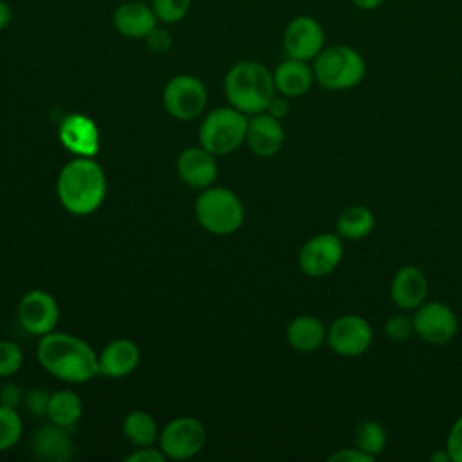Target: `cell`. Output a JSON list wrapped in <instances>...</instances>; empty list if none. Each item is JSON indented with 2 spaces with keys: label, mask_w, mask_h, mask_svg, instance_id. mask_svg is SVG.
I'll list each match as a JSON object with an SVG mask.
<instances>
[{
  "label": "cell",
  "mask_w": 462,
  "mask_h": 462,
  "mask_svg": "<svg viewBox=\"0 0 462 462\" xmlns=\"http://www.w3.org/2000/svg\"><path fill=\"white\" fill-rule=\"evenodd\" d=\"M40 365L65 383H87L99 375L97 354L81 337L69 332H49L36 346Z\"/></svg>",
  "instance_id": "6da1fadb"
},
{
  "label": "cell",
  "mask_w": 462,
  "mask_h": 462,
  "mask_svg": "<svg viewBox=\"0 0 462 462\" xmlns=\"http://www.w3.org/2000/svg\"><path fill=\"white\" fill-rule=\"evenodd\" d=\"M56 193L60 204L72 215L94 213L105 200L106 177L94 157H76L58 173Z\"/></svg>",
  "instance_id": "7a4b0ae2"
},
{
  "label": "cell",
  "mask_w": 462,
  "mask_h": 462,
  "mask_svg": "<svg viewBox=\"0 0 462 462\" xmlns=\"http://www.w3.org/2000/svg\"><path fill=\"white\" fill-rule=\"evenodd\" d=\"M224 92L229 105L245 116L265 112L276 94L273 70L256 60L236 61L224 78Z\"/></svg>",
  "instance_id": "3957f363"
},
{
  "label": "cell",
  "mask_w": 462,
  "mask_h": 462,
  "mask_svg": "<svg viewBox=\"0 0 462 462\" xmlns=\"http://www.w3.org/2000/svg\"><path fill=\"white\" fill-rule=\"evenodd\" d=\"M310 63L318 85L332 92L356 88L366 76L365 56L346 43L325 45Z\"/></svg>",
  "instance_id": "277c9868"
},
{
  "label": "cell",
  "mask_w": 462,
  "mask_h": 462,
  "mask_svg": "<svg viewBox=\"0 0 462 462\" xmlns=\"http://www.w3.org/2000/svg\"><path fill=\"white\" fill-rule=\"evenodd\" d=\"M197 222L211 235H233L244 224V204L240 197L224 186L200 189L195 200Z\"/></svg>",
  "instance_id": "5b68a950"
},
{
  "label": "cell",
  "mask_w": 462,
  "mask_h": 462,
  "mask_svg": "<svg viewBox=\"0 0 462 462\" xmlns=\"http://www.w3.org/2000/svg\"><path fill=\"white\" fill-rule=\"evenodd\" d=\"M249 117L235 106L213 108L200 123L199 144L213 155H226L245 143Z\"/></svg>",
  "instance_id": "8992f818"
},
{
  "label": "cell",
  "mask_w": 462,
  "mask_h": 462,
  "mask_svg": "<svg viewBox=\"0 0 462 462\" xmlns=\"http://www.w3.org/2000/svg\"><path fill=\"white\" fill-rule=\"evenodd\" d=\"M208 440L206 426L189 415L171 419L159 431V448L171 460H188L199 455Z\"/></svg>",
  "instance_id": "52a82bcc"
},
{
  "label": "cell",
  "mask_w": 462,
  "mask_h": 462,
  "mask_svg": "<svg viewBox=\"0 0 462 462\" xmlns=\"http://www.w3.org/2000/svg\"><path fill=\"white\" fill-rule=\"evenodd\" d=\"M162 105L166 112L180 121L199 117L208 105L206 85L191 74L173 76L162 90Z\"/></svg>",
  "instance_id": "ba28073f"
},
{
  "label": "cell",
  "mask_w": 462,
  "mask_h": 462,
  "mask_svg": "<svg viewBox=\"0 0 462 462\" xmlns=\"http://www.w3.org/2000/svg\"><path fill=\"white\" fill-rule=\"evenodd\" d=\"M374 343V330L361 314H341L327 328V345L341 357L363 356Z\"/></svg>",
  "instance_id": "9c48e42d"
},
{
  "label": "cell",
  "mask_w": 462,
  "mask_h": 462,
  "mask_svg": "<svg viewBox=\"0 0 462 462\" xmlns=\"http://www.w3.org/2000/svg\"><path fill=\"white\" fill-rule=\"evenodd\" d=\"M343 256V238L337 233H319L300 247L298 267L309 278H323L339 267Z\"/></svg>",
  "instance_id": "30bf717a"
},
{
  "label": "cell",
  "mask_w": 462,
  "mask_h": 462,
  "mask_svg": "<svg viewBox=\"0 0 462 462\" xmlns=\"http://www.w3.org/2000/svg\"><path fill=\"white\" fill-rule=\"evenodd\" d=\"M411 318L415 336L433 346L448 345L458 332V316L451 307L437 300H426L413 310Z\"/></svg>",
  "instance_id": "8fae6325"
},
{
  "label": "cell",
  "mask_w": 462,
  "mask_h": 462,
  "mask_svg": "<svg viewBox=\"0 0 462 462\" xmlns=\"http://www.w3.org/2000/svg\"><path fill=\"white\" fill-rule=\"evenodd\" d=\"M325 29L321 22L310 14L291 18L283 31V51L289 58L312 61L325 47Z\"/></svg>",
  "instance_id": "7c38bea8"
},
{
  "label": "cell",
  "mask_w": 462,
  "mask_h": 462,
  "mask_svg": "<svg viewBox=\"0 0 462 462\" xmlns=\"http://www.w3.org/2000/svg\"><path fill=\"white\" fill-rule=\"evenodd\" d=\"M60 318V307L56 298L43 291L32 289L25 292L18 303L20 325L32 336H45L54 330Z\"/></svg>",
  "instance_id": "4fadbf2b"
},
{
  "label": "cell",
  "mask_w": 462,
  "mask_h": 462,
  "mask_svg": "<svg viewBox=\"0 0 462 462\" xmlns=\"http://www.w3.org/2000/svg\"><path fill=\"white\" fill-rule=\"evenodd\" d=\"M215 157L217 155H213L200 144L182 150L175 162L179 179L193 189H206L213 186L218 175V164Z\"/></svg>",
  "instance_id": "5bb4252c"
},
{
  "label": "cell",
  "mask_w": 462,
  "mask_h": 462,
  "mask_svg": "<svg viewBox=\"0 0 462 462\" xmlns=\"http://www.w3.org/2000/svg\"><path fill=\"white\" fill-rule=\"evenodd\" d=\"M112 23L121 36L146 40L161 22L150 4L141 0H126L114 9Z\"/></svg>",
  "instance_id": "9a60e30c"
},
{
  "label": "cell",
  "mask_w": 462,
  "mask_h": 462,
  "mask_svg": "<svg viewBox=\"0 0 462 462\" xmlns=\"http://www.w3.org/2000/svg\"><path fill=\"white\" fill-rule=\"evenodd\" d=\"M390 298L399 310H415L428 298V278L415 265L399 267L390 280Z\"/></svg>",
  "instance_id": "2e32d148"
},
{
  "label": "cell",
  "mask_w": 462,
  "mask_h": 462,
  "mask_svg": "<svg viewBox=\"0 0 462 462\" xmlns=\"http://www.w3.org/2000/svg\"><path fill=\"white\" fill-rule=\"evenodd\" d=\"M285 141L282 121L267 112H260L249 117L245 143L249 150L258 157L276 155Z\"/></svg>",
  "instance_id": "e0dca14e"
},
{
  "label": "cell",
  "mask_w": 462,
  "mask_h": 462,
  "mask_svg": "<svg viewBox=\"0 0 462 462\" xmlns=\"http://www.w3.org/2000/svg\"><path fill=\"white\" fill-rule=\"evenodd\" d=\"M58 132L61 144L79 157H96L99 152V130L96 123L83 114L67 116Z\"/></svg>",
  "instance_id": "ac0fdd59"
},
{
  "label": "cell",
  "mask_w": 462,
  "mask_h": 462,
  "mask_svg": "<svg viewBox=\"0 0 462 462\" xmlns=\"http://www.w3.org/2000/svg\"><path fill=\"white\" fill-rule=\"evenodd\" d=\"M273 79L276 92L289 99L305 96L316 81L310 61L289 56L276 65V69L273 70Z\"/></svg>",
  "instance_id": "d6986e66"
},
{
  "label": "cell",
  "mask_w": 462,
  "mask_h": 462,
  "mask_svg": "<svg viewBox=\"0 0 462 462\" xmlns=\"http://www.w3.org/2000/svg\"><path fill=\"white\" fill-rule=\"evenodd\" d=\"M141 359L137 343L126 337H119L103 346L97 356V372L105 377H125L130 375Z\"/></svg>",
  "instance_id": "ffe728a7"
},
{
  "label": "cell",
  "mask_w": 462,
  "mask_h": 462,
  "mask_svg": "<svg viewBox=\"0 0 462 462\" xmlns=\"http://www.w3.org/2000/svg\"><path fill=\"white\" fill-rule=\"evenodd\" d=\"M31 448L38 458L47 462H67L74 457L76 451V444L67 428L52 422L34 433Z\"/></svg>",
  "instance_id": "44dd1931"
},
{
  "label": "cell",
  "mask_w": 462,
  "mask_h": 462,
  "mask_svg": "<svg viewBox=\"0 0 462 462\" xmlns=\"http://www.w3.org/2000/svg\"><path fill=\"white\" fill-rule=\"evenodd\" d=\"M287 343L296 352L310 354L321 348L327 343V327L318 316L312 314H300L291 319L285 330Z\"/></svg>",
  "instance_id": "7402d4cb"
},
{
  "label": "cell",
  "mask_w": 462,
  "mask_h": 462,
  "mask_svg": "<svg viewBox=\"0 0 462 462\" xmlns=\"http://www.w3.org/2000/svg\"><path fill=\"white\" fill-rule=\"evenodd\" d=\"M375 227V215L370 208L354 204L345 208L336 218V233L343 240L366 238Z\"/></svg>",
  "instance_id": "603a6c76"
},
{
  "label": "cell",
  "mask_w": 462,
  "mask_h": 462,
  "mask_svg": "<svg viewBox=\"0 0 462 462\" xmlns=\"http://www.w3.org/2000/svg\"><path fill=\"white\" fill-rule=\"evenodd\" d=\"M83 413V401L72 390H58L51 393L47 404V417L52 424L70 428L74 426Z\"/></svg>",
  "instance_id": "cb8c5ba5"
},
{
  "label": "cell",
  "mask_w": 462,
  "mask_h": 462,
  "mask_svg": "<svg viewBox=\"0 0 462 462\" xmlns=\"http://www.w3.org/2000/svg\"><path fill=\"white\" fill-rule=\"evenodd\" d=\"M123 435L137 448L153 446V442L159 439V428L148 411L134 410L123 420Z\"/></svg>",
  "instance_id": "d4e9b609"
},
{
  "label": "cell",
  "mask_w": 462,
  "mask_h": 462,
  "mask_svg": "<svg viewBox=\"0 0 462 462\" xmlns=\"http://www.w3.org/2000/svg\"><path fill=\"white\" fill-rule=\"evenodd\" d=\"M354 446L375 458L386 449L388 433L375 419H365L354 430Z\"/></svg>",
  "instance_id": "484cf974"
},
{
  "label": "cell",
  "mask_w": 462,
  "mask_h": 462,
  "mask_svg": "<svg viewBox=\"0 0 462 462\" xmlns=\"http://www.w3.org/2000/svg\"><path fill=\"white\" fill-rule=\"evenodd\" d=\"M23 422L16 408L0 402V451L11 449L22 437Z\"/></svg>",
  "instance_id": "4316f807"
},
{
  "label": "cell",
  "mask_w": 462,
  "mask_h": 462,
  "mask_svg": "<svg viewBox=\"0 0 462 462\" xmlns=\"http://www.w3.org/2000/svg\"><path fill=\"white\" fill-rule=\"evenodd\" d=\"M150 5L161 23H177L189 13L191 0H150Z\"/></svg>",
  "instance_id": "83f0119b"
},
{
  "label": "cell",
  "mask_w": 462,
  "mask_h": 462,
  "mask_svg": "<svg viewBox=\"0 0 462 462\" xmlns=\"http://www.w3.org/2000/svg\"><path fill=\"white\" fill-rule=\"evenodd\" d=\"M384 334L392 339V341H408L411 336H415V328H413V318L406 314V310L390 314L384 319Z\"/></svg>",
  "instance_id": "f1b7e54d"
},
{
  "label": "cell",
  "mask_w": 462,
  "mask_h": 462,
  "mask_svg": "<svg viewBox=\"0 0 462 462\" xmlns=\"http://www.w3.org/2000/svg\"><path fill=\"white\" fill-rule=\"evenodd\" d=\"M23 363V352L18 343L2 339L0 341V377L13 375Z\"/></svg>",
  "instance_id": "f546056e"
},
{
  "label": "cell",
  "mask_w": 462,
  "mask_h": 462,
  "mask_svg": "<svg viewBox=\"0 0 462 462\" xmlns=\"http://www.w3.org/2000/svg\"><path fill=\"white\" fill-rule=\"evenodd\" d=\"M446 449L451 462H462V415L457 417L446 437Z\"/></svg>",
  "instance_id": "4dcf8cb0"
},
{
  "label": "cell",
  "mask_w": 462,
  "mask_h": 462,
  "mask_svg": "<svg viewBox=\"0 0 462 462\" xmlns=\"http://www.w3.org/2000/svg\"><path fill=\"white\" fill-rule=\"evenodd\" d=\"M49 397H51V393L45 392L43 388H32V390H31L29 393H25V397H23L25 408H27L31 413L45 415V413H47Z\"/></svg>",
  "instance_id": "1f68e13d"
},
{
  "label": "cell",
  "mask_w": 462,
  "mask_h": 462,
  "mask_svg": "<svg viewBox=\"0 0 462 462\" xmlns=\"http://www.w3.org/2000/svg\"><path fill=\"white\" fill-rule=\"evenodd\" d=\"M370 460H374V457L366 455L365 451H361L356 446H352V448H339L337 451H334L328 457V462H370Z\"/></svg>",
  "instance_id": "d6a6232c"
},
{
  "label": "cell",
  "mask_w": 462,
  "mask_h": 462,
  "mask_svg": "<svg viewBox=\"0 0 462 462\" xmlns=\"http://www.w3.org/2000/svg\"><path fill=\"white\" fill-rule=\"evenodd\" d=\"M166 455L161 448L153 446H141L134 453L126 457V462H164Z\"/></svg>",
  "instance_id": "836d02e7"
},
{
  "label": "cell",
  "mask_w": 462,
  "mask_h": 462,
  "mask_svg": "<svg viewBox=\"0 0 462 462\" xmlns=\"http://www.w3.org/2000/svg\"><path fill=\"white\" fill-rule=\"evenodd\" d=\"M267 114H271L273 117H276V119H283V117H287L289 116V112H291V103H289V97H285V96H282V94H274L273 96V99L269 101V105H267V110H265Z\"/></svg>",
  "instance_id": "e575fe53"
},
{
  "label": "cell",
  "mask_w": 462,
  "mask_h": 462,
  "mask_svg": "<svg viewBox=\"0 0 462 462\" xmlns=\"http://www.w3.org/2000/svg\"><path fill=\"white\" fill-rule=\"evenodd\" d=\"M20 399H22V392H20V388H18L16 384H13V383H7V384L2 388V392H0V402H2V404H7V406L16 408V404L20 402Z\"/></svg>",
  "instance_id": "d590c367"
},
{
  "label": "cell",
  "mask_w": 462,
  "mask_h": 462,
  "mask_svg": "<svg viewBox=\"0 0 462 462\" xmlns=\"http://www.w3.org/2000/svg\"><path fill=\"white\" fill-rule=\"evenodd\" d=\"M148 40V43H150V47L153 49V51H157V52H162V51H168L170 49V43H171V40H170V34L168 32H162V31H159V27L146 38Z\"/></svg>",
  "instance_id": "8d00e7d4"
},
{
  "label": "cell",
  "mask_w": 462,
  "mask_h": 462,
  "mask_svg": "<svg viewBox=\"0 0 462 462\" xmlns=\"http://www.w3.org/2000/svg\"><path fill=\"white\" fill-rule=\"evenodd\" d=\"M384 0H350V4L359 11H375L383 5Z\"/></svg>",
  "instance_id": "74e56055"
},
{
  "label": "cell",
  "mask_w": 462,
  "mask_h": 462,
  "mask_svg": "<svg viewBox=\"0 0 462 462\" xmlns=\"http://www.w3.org/2000/svg\"><path fill=\"white\" fill-rule=\"evenodd\" d=\"M11 18H13V13L9 4L5 0H0V31H4L11 23Z\"/></svg>",
  "instance_id": "f35d334b"
},
{
  "label": "cell",
  "mask_w": 462,
  "mask_h": 462,
  "mask_svg": "<svg viewBox=\"0 0 462 462\" xmlns=\"http://www.w3.org/2000/svg\"><path fill=\"white\" fill-rule=\"evenodd\" d=\"M433 462H451V457H449V453H448V449L446 448H442V449H439V451H435V453H431V457H430Z\"/></svg>",
  "instance_id": "ab89813d"
}]
</instances>
